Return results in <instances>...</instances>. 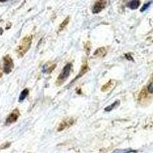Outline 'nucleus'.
<instances>
[{
	"label": "nucleus",
	"mask_w": 153,
	"mask_h": 153,
	"mask_svg": "<svg viewBox=\"0 0 153 153\" xmlns=\"http://www.w3.org/2000/svg\"><path fill=\"white\" fill-rule=\"evenodd\" d=\"M31 42H32V36L31 35H28V36L22 38V40L21 41L20 44L16 48V53H17L19 57H22L26 54V52L29 50L30 47H31Z\"/></svg>",
	"instance_id": "1"
},
{
	"label": "nucleus",
	"mask_w": 153,
	"mask_h": 153,
	"mask_svg": "<svg viewBox=\"0 0 153 153\" xmlns=\"http://www.w3.org/2000/svg\"><path fill=\"white\" fill-rule=\"evenodd\" d=\"M72 69V65L71 63H68L65 66V68H63L62 71L61 72V74L58 76V78H57V82L59 84H62L63 82H65L67 80L68 76H69L71 71Z\"/></svg>",
	"instance_id": "2"
},
{
	"label": "nucleus",
	"mask_w": 153,
	"mask_h": 153,
	"mask_svg": "<svg viewBox=\"0 0 153 153\" xmlns=\"http://www.w3.org/2000/svg\"><path fill=\"white\" fill-rule=\"evenodd\" d=\"M3 70L5 74H9L14 68L13 61L10 57V56L6 55L3 57Z\"/></svg>",
	"instance_id": "3"
},
{
	"label": "nucleus",
	"mask_w": 153,
	"mask_h": 153,
	"mask_svg": "<svg viewBox=\"0 0 153 153\" xmlns=\"http://www.w3.org/2000/svg\"><path fill=\"white\" fill-rule=\"evenodd\" d=\"M19 110H15L14 111H12L10 114L9 115V117L6 119V121H5V125H9V124H12L13 123H15L16 120H18V118L19 117Z\"/></svg>",
	"instance_id": "4"
},
{
	"label": "nucleus",
	"mask_w": 153,
	"mask_h": 153,
	"mask_svg": "<svg viewBox=\"0 0 153 153\" xmlns=\"http://www.w3.org/2000/svg\"><path fill=\"white\" fill-rule=\"evenodd\" d=\"M106 5V1H97L94 4V7H93V13L94 14H97L103 10Z\"/></svg>",
	"instance_id": "5"
},
{
	"label": "nucleus",
	"mask_w": 153,
	"mask_h": 153,
	"mask_svg": "<svg viewBox=\"0 0 153 153\" xmlns=\"http://www.w3.org/2000/svg\"><path fill=\"white\" fill-rule=\"evenodd\" d=\"M74 124V120L73 119H68V120H65L64 121L61 122V123L59 125V127L57 129L58 132H61V131L64 130L68 126H71V125Z\"/></svg>",
	"instance_id": "6"
},
{
	"label": "nucleus",
	"mask_w": 153,
	"mask_h": 153,
	"mask_svg": "<svg viewBox=\"0 0 153 153\" xmlns=\"http://www.w3.org/2000/svg\"><path fill=\"white\" fill-rule=\"evenodd\" d=\"M106 54V50L104 48H98L97 50H96V51L94 52V55L96 57H104Z\"/></svg>",
	"instance_id": "7"
},
{
	"label": "nucleus",
	"mask_w": 153,
	"mask_h": 153,
	"mask_svg": "<svg viewBox=\"0 0 153 153\" xmlns=\"http://www.w3.org/2000/svg\"><path fill=\"white\" fill-rule=\"evenodd\" d=\"M87 71H88V66H87V64H84V65L82 66L81 69H80V73H79V74L76 76V79H75V80H76V79H78L79 77H80L81 76H83L84 74L87 73Z\"/></svg>",
	"instance_id": "8"
},
{
	"label": "nucleus",
	"mask_w": 153,
	"mask_h": 153,
	"mask_svg": "<svg viewBox=\"0 0 153 153\" xmlns=\"http://www.w3.org/2000/svg\"><path fill=\"white\" fill-rule=\"evenodd\" d=\"M28 93H29V91H28V89H25V90H23V91H22L21 94H20V96H19V102H22V101L24 100L27 97V96L28 95Z\"/></svg>",
	"instance_id": "9"
},
{
	"label": "nucleus",
	"mask_w": 153,
	"mask_h": 153,
	"mask_svg": "<svg viewBox=\"0 0 153 153\" xmlns=\"http://www.w3.org/2000/svg\"><path fill=\"white\" fill-rule=\"evenodd\" d=\"M119 105H120V101H119V100L115 101V102L113 103V104L110 105V106H108L107 107L105 108V111H106V112L111 111L112 110H113V109H114L115 107H117V106H118Z\"/></svg>",
	"instance_id": "10"
},
{
	"label": "nucleus",
	"mask_w": 153,
	"mask_h": 153,
	"mask_svg": "<svg viewBox=\"0 0 153 153\" xmlns=\"http://www.w3.org/2000/svg\"><path fill=\"white\" fill-rule=\"evenodd\" d=\"M139 4H140V2L139 1H131L129 2V7L131 9H136L139 6Z\"/></svg>",
	"instance_id": "11"
},
{
	"label": "nucleus",
	"mask_w": 153,
	"mask_h": 153,
	"mask_svg": "<svg viewBox=\"0 0 153 153\" xmlns=\"http://www.w3.org/2000/svg\"><path fill=\"white\" fill-rule=\"evenodd\" d=\"M136 151H133L132 149H119V150H115L112 153H131V152H135Z\"/></svg>",
	"instance_id": "12"
},
{
	"label": "nucleus",
	"mask_w": 153,
	"mask_h": 153,
	"mask_svg": "<svg viewBox=\"0 0 153 153\" xmlns=\"http://www.w3.org/2000/svg\"><path fill=\"white\" fill-rule=\"evenodd\" d=\"M70 21V18L69 17H67L66 19L64 20V22H63L62 23H61V25H60V30H62L63 28H65V26H66L68 24V22H69Z\"/></svg>",
	"instance_id": "13"
},
{
	"label": "nucleus",
	"mask_w": 153,
	"mask_h": 153,
	"mask_svg": "<svg viewBox=\"0 0 153 153\" xmlns=\"http://www.w3.org/2000/svg\"><path fill=\"white\" fill-rule=\"evenodd\" d=\"M111 84H112L111 81H109V82H108L107 84H105V85L103 86V87H102V91H106L107 89L110 88V86H111Z\"/></svg>",
	"instance_id": "14"
},
{
	"label": "nucleus",
	"mask_w": 153,
	"mask_h": 153,
	"mask_svg": "<svg viewBox=\"0 0 153 153\" xmlns=\"http://www.w3.org/2000/svg\"><path fill=\"white\" fill-rule=\"evenodd\" d=\"M151 3H152V2H147V3L145 4V5L143 6V8L141 9V12H144V11H146V9L149 7V5H151Z\"/></svg>",
	"instance_id": "15"
},
{
	"label": "nucleus",
	"mask_w": 153,
	"mask_h": 153,
	"mask_svg": "<svg viewBox=\"0 0 153 153\" xmlns=\"http://www.w3.org/2000/svg\"><path fill=\"white\" fill-rule=\"evenodd\" d=\"M148 91L149 93H151V94H153V83H151V84L149 85Z\"/></svg>",
	"instance_id": "16"
},
{
	"label": "nucleus",
	"mask_w": 153,
	"mask_h": 153,
	"mask_svg": "<svg viewBox=\"0 0 153 153\" xmlns=\"http://www.w3.org/2000/svg\"><path fill=\"white\" fill-rule=\"evenodd\" d=\"M2 69L0 68V78L2 77Z\"/></svg>",
	"instance_id": "17"
}]
</instances>
